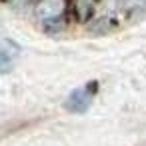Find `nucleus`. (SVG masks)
<instances>
[{
	"label": "nucleus",
	"instance_id": "obj_3",
	"mask_svg": "<svg viewBox=\"0 0 146 146\" xmlns=\"http://www.w3.org/2000/svg\"><path fill=\"white\" fill-rule=\"evenodd\" d=\"M10 64H12L10 56H8L6 52H2V50H0V72H6V70L10 68Z\"/></svg>",
	"mask_w": 146,
	"mask_h": 146
},
{
	"label": "nucleus",
	"instance_id": "obj_2",
	"mask_svg": "<svg viewBox=\"0 0 146 146\" xmlns=\"http://www.w3.org/2000/svg\"><path fill=\"white\" fill-rule=\"evenodd\" d=\"M64 8H66V0H40L34 12L42 22L48 24V22L60 20V16L64 14Z\"/></svg>",
	"mask_w": 146,
	"mask_h": 146
},
{
	"label": "nucleus",
	"instance_id": "obj_1",
	"mask_svg": "<svg viewBox=\"0 0 146 146\" xmlns=\"http://www.w3.org/2000/svg\"><path fill=\"white\" fill-rule=\"evenodd\" d=\"M94 92H96V82H90V84H86L84 88H76V90H72L70 96H68L66 102H64L66 110L76 112V114L86 112V110L90 108V104H92V96H94Z\"/></svg>",
	"mask_w": 146,
	"mask_h": 146
}]
</instances>
